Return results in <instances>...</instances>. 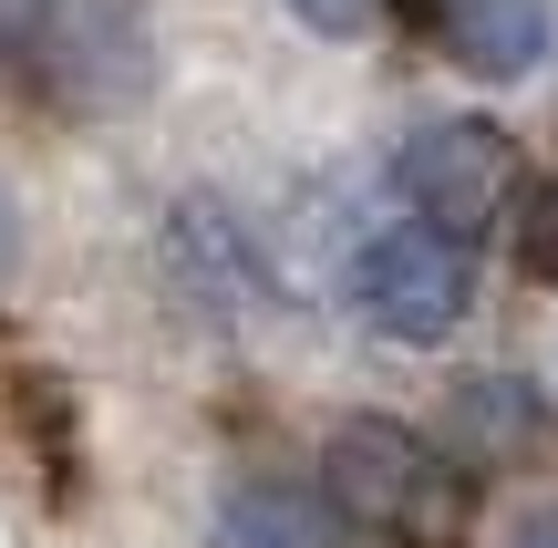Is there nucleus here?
Segmentation results:
<instances>
[{"instance_id": "20e7f679", "label": "nucleus", "mask_w": 558, "mask_h": 548, "mask_svg": "<svg viewBox=\"0 0 558 548\" xmlns=\"http://www.w3.org/2000/svg\"><path fill=\"white\" fill-rule=\"evenodd\" d=\"M445 41H456V62L518 83L548 62V0H445Z\"/></svg>"}, {"instance_id": "39448f33", "label": "nucleus", "mask_w": 558, "mask_h": 548, "mask_svg": "<svg viewBox=\"0 0 558 548\" xmlns=\"http://www.w3.org/2000/svg\"><path fill=\"white\" fill-rule=\"evenodd\" d=\"M218 538L228 548H331V517H320L300 487H239L228 517H218Z\"/></svg>"}, {"instance_id": "423d86ee", "label": "nucleus", "mask_w": 558, "mask_h": 548, "mask_svg": "<svg viewBox=\"0 0 558 548\" xmlns=\"http://www.w3.org/2000/svg\"><path fill=\"white\" fill-rule=\"evenodd\" d=\"M300 21H311V32H331V41H352V32H373L383 21V0H290Z\"/></svg>"}, {"instance_id": "7ed1b4c3", "label": "nucleus", "mask_w": 558, "mask_h": 548, "mask_svg": "<svg viewBox=\"0 0 558 548\" xmlns=\"http://www.w3.org/2000/svg\"><path fill=\"white\" fill-rule=\"evenodd\" d=\"M393 197L414 207V218L456 228V239H486V228L507 218V197H518V145L486 114H445V124H424V135H403Z\"/></svg>"}, {"instance_id": "0eeeda50", "label": "nucleus", "mask_w": 558, "mask_h": 548, "mask_svg": "<svg viewBox=\"0 0 558 548\" xmlns=\"http://www.w3.org/2000/svg\"><path fill=\"white\" fill-rule=\"evenodd\" d=\"M507 548H558V517H527V528L507 538Z\"/></svg>"}, {"instance_id": "f03ea898", "label": "nucleus", "mask_w": 558, "mask_h": 548, "mask_svg": "<svg viewBox=\"0 0 558 548\" xmlns=\"http://www.w3.org/2000/svg\"><path fill=\"white\" fill-rule=\"evenodd\" d=\"M476 239H456V228L435 218H393L373 228V239L352 248V310L373 331H393V342H456L465 310H476V259H465Z\"/></svg>"}, {"instance_id": "f257e3e1", "label": "nucleus", "mask_w": 558, "mask_h": 548, "mask_svg": "<svg viewBox=\"0 0 558 548\" xmlns=\"http://www.w3.org/2000/svg\"><path fill=\"white\" fill-rule=\"evenodd\" d=\"M320 487H331L341 528L383 538V548H456L476 528V487H465V466L445 446H424L414 425H383V414H362V425H331V446H320Z\"/></svg>"}]
</instances>
